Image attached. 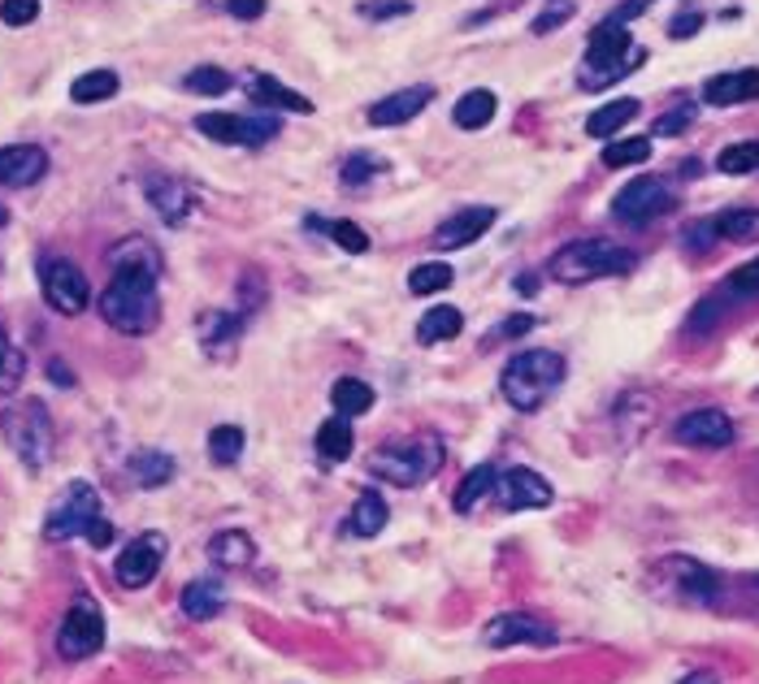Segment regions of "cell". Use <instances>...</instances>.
I'll return each instance as SVG.
<instances>
[{
  "mask_svg": "<svg viewBox=\"0 0 759 684\" xmlns=\"http://www.w3.org/2000/svg\"><path fill=\"white\" fill-rule=\"evenodd\" d=\"M651 161V139L646 134H633V139H617L604 148V165L608 169H630V165H642Z\"/></svg>",
  "mask_w": 759,
  "mask_h": 684,
  "instance_id": "cell-36",
  "label": "cell"
},
{
  "mask_svg": "<svg viewBox=\"0 0 759 684\" xmlns=\"http://www.w3.org/2000/svg\"><path fill=\"white\" fill-rule=\"evenodd\" d=\"M382 169H386L382 156H374V152H357V156L343 161V182H348V187H365V182L378 178Z\"/></svg>",
  "mask_w": 759,
  "mask_h": 684,
  "instance_id": "cell-43",
  "label": "cell"
},
{
  "mask_svg": "<svg viewBox=\"0 0 759 684\" xmlns=\"http://www.w3.org/2000/svg\"><path fill=\"white\" fill-rule=\"evenodd\" d=\"M460 326H465L460 308H452V304H439V308H425V317H421V326H417V339H421V342L456 339V334H460Z\"/></svg>",
  "mask_w": 759,
  "mask_h": 684,
  "instance_id": "cell-32",
  "label": "cell"
},
{
  "mask_svg": "<svg viewBox=\"0 0 759 684\" xmlns=\"http://www.w3.org/2000/svg\"><path fill=\"white\" fill-rule=\"evenodd\" d=\"M633 264H638L633 247L608 243V238H577V243H569L551 256V278L569 282V286H582V282H595V278L633 273Z\"/></svg>",
  "mask_w": 759,
  "mask_h": 684,
  "instance_id": "cell-4",
  "label": "cell"
},
{
  "mask_svg": "<svg viewBox=\"0 0 759 684\" xmlns=\"http://www.w3.org/2000/svg\"><path fill=\"white\" fill-rule=\"evenodd\" d=\"M495 498L504 511H538V507H551L556 494L534 468H507V472H500Z\"/></svg>",
  "mask_w": 759,
  "mask_h": 684,
  "instance_id": "cell-15",
  "label": "cell"
},
{
  "mask_svg": "<svg viewBox=\"0 0 759 684\" xmlns=\"http://www.w3.org/2000/svg\"><path fill=\"white\" fill-rule=\"evenodd\" d=\"M673 204H677L673 187H668L664 178L642 174V178H633V182H626V187L617 191L612 217H617L621 226H651V222H659L664 213H673Z\"/></svg>",
  "mask_w": 759,
  "mask_h": 684,
  "instance_id": "cell-8",
  "label": "cell"
},
{
  "mask_svg": "<svg viewBox=\"0 0 759 684\" xmlns=\"http://www.w3.org/2000/svg\"><path fill=\"white\" fill-rule=\"evenodd\" d=\"M443 443L439 438H412V443H395V447H382L378 456L370 459V472L374 476H386L404 490L430 481L439 468H443Z\"/></svg>",
  "mask_w": 759,
  "mask_h": 684,
  "instance_id": "cell-6",
  "label": "cell"
},
{
  "mask_svg": "<svg viewBox=\"0 0 759 684\" xmlns=\"http://www.w3.org/2000/svg\"><path fill=\"white\" fill-rule=\"evenodd\" d=\"M681 684H716V676L712 672H694V676H686Z\"/></svg>",
  "mask_w": 759,
  "mask_h": 684,
  "instance_id": "cell-54",
  "label": "cell"
},
{
  "mask_svg": "<svg viewBox=\"0 0 759 684\" xmlns=\"http://www.w3.org/2000/svg\"><path fill=\"white\" fill-rule=\"evenodd\" d=\"M642 57H646V52L633 48L630 26L617 22V17H608V22L595 26V35H591V44H586V61L577 66V83H582L586 92H604V87H612L617 79L633 74Z\"/></svg>",
  "mask_w": 759,
  "mask_h": 684,
  "instance_id": "cell-3",
  "label": "cell"
},
{
  "mask_svg": "<svg viewBox=\"0 0 759 684\" xmlns=\"http://www.w3.org/2000/svg\"><path fill=\"white\" fill-rule=\"evenodd\" d=\"M226 13L231 17H244V22H253L265 13V0H226Z\"/></svg>",
  "mask_w": 759,
  "mask_h": 684,
  "instance_id": "cell-51",
  "label": "cell"
},
{
  "mask_svg": "<svg viewBox=\"0 0 759 684\" xmlns=\"http://www.w3.org/2000/svg\"><path fill=\"white\" fill-rule=\"evenodd\" d=\"M699 31H703V13H694V9H690V13H677L673 26H668L673 39H690V35H699Z\"/></svg>",
  "mask_w": 759,
  "mask_h": 684,
  "instance_id": "cell-49",
  "label": "cell"
},
{
  "mask_svg": "<svg viewBox=\"0 0 759 684\" xmlns=\"http://www.w3.org/2000/svg\"><path fill=\"white\" fill-rule=\"evenodd\" d=\"M130 476L143 490H161L165 481H174V459L165 451H139V456H130Z\"/></svg>",
  "mask_w": 759,
  "mask_h": 684,
  "instance_id": "cell-33",
  "label": "cell"
},
{
  "mask_svg": "<svg viewBox=\"0 0 759 684\" xmlns=\"http://www.w3.org/2000/svg\"><path fill=\"white\" fill-rule=\"evenodd\" d=\"M408 9H412L408 0H365L361 4L365 17H395V13H408Z\"/></svg>",
  "mask_w": 759,
  "mask_h": 684,
  "instance_id": "cell-50",
  "label": "cell"
},
{
  "mask_svg": "<svg viewBox=\"0 0 759 684\" xmlns=\"http://www.w3.org/2000/svg\"><path fill=\"white\" fill-rule=\"evenodd\" d=\"M22 377H26V355L0 330V394H13L22 386Z\"/></svg>",
  "mask_w": 759,
  "mask_h": 684,
  "instance_id": "cell-39",
  "label": "cell"
},
{
  "mask_svg": "<svg viewBox=\"0 0 759 684\" xmlns=\"http://www.w3.org/2000/svg\"><path fill=\"white\" fill-rule=\"evenodd\" d=\"M101 494L87 481H74L44 516V538L48 542H70V538H87V529L101 520Z\"/></svg>",
  "mask_w": 759,
  "mask_h": 684,
  "instance_id": "cell-7",
  "label": "cell"
},
{
  "mask_svg": "<svg viewBox=\"0 0 759 684\" xmlns=\"http://www.w3.org/2000/svg\"><path fill=\"white\" fill-rule=\"evenodd\" d=\"M677 443L686 447H703V451H721L734 443V421L721 412V408H694L677 421Z\"/></svg>",
  "mask_w": 759,
  "mask_h": 684,
  "instance_id": "cell-14",
  "label": "cell"
},
{
  "mask_svg": "<svg viewBox=\"0 0 759 684\" xmlns=\"http://www.w3.org/2000/svg\"><path fill=\"white\" fill-rule=\"evenodd\" d=\"M430 101H434V87H404V92H390V96H382L378 105L370 109V121H374V126H404V121H412L417 114H425Z\"/></svg>",
  "mask_w": 759,
  "mask_h": 684,
  "instance_id": "cell-21",
  "label": "cell"
},
{
  "mask_svg": "<svg viewBox=\"0 0 759 684\" xmlns=\"http://www.w3.org/2000/svg\"><path fill=\"white\" fill-rule=\"evenodd\" d=\"M452 282H456V273H452V264H443V260L417 264V269L408 273V291H412V295H434V291H447Z\"/></svg>",
  "mask_w": 759,
  "mask_h": 684,
  "instance_id": "cell-37",
  "label": "cell"
},
{
  "mask_svg": "<svg viewBox=\"0 0 759 684\" xmlns=\"http://www.w3.org/2000/svg\"><path fill=\"white\" fill-rule=\"evenodd\" d=\"M516 291L525 295V291H538V278H516Z\"/></svg>",
  "mask_w": 759,
  "mask_h": 684,
  "instance_id": "cell-55",
  "label": "cell"
},
{
  "mask_svg": "<svg viewBox=\"0 0 759 684\" xmlns=\"http://www.w3.org/2000/svg\"><path fill=\"white\" fill-rule=\"evenodd\" d=\"M659 571L668 576L673 598H681V602L712 606V602L721 598V576H716L712 568H703V564H694V559H686V555L664 559V564H659Z\"/></svg>",
  "mask_w": 759,
  "mask_h": 684,
  "instance_id": "cell-12",
  "label": "cell"
},
{
  "mask_svg": "<svg viewBox=\"0 0 759 684\" xmlns=\"http://www.w3.org/2000/svg\"><path fill=\"white\" fill-rule=\"evenodd\" d=\"M638 101H608V105H599L595 114L586 117V134H595V139H608V134H617L621 126H630L633 117H638Z\"/></svg>",
  "mask_w": 759,
  "mask_h": 684,
  "instance_id": "cell-31",
  "label": "cell"
},
{
  "mask_svg": "<svg viewBox=\"0 0 759 684\" xmlns=\"http://www.w3.org/2000/svg\"><path fill=\"white\" fill-rule=\"evenodd\" d=\"M39 17V0H0V22L4 26H26Z\"/></svg>",
  "mask_w": 759,
  "mask_h": 684,
  "instance_id": "cell-46",
  "label": "cell"
},
{
  "mask_svg": "<svg viewBox=\"0 0 759 684\" xmlns=\"http://www.w3.org/2000/svg\"><path fill=\"white\" fill-rule=\"evenodd\" d=\"M101 646H105V615L92 598H79L57 628V654L74 663V659H92Z\"/></svg>",
  "mask_w": 759,
  "mask_h": 684,
  "instance_id": "cell-9",
  "label": "cell"
},
{
  "mask_svg": "<svg viewBox=\"0 0 759 684\" xmlns=\"http://www.w3.org/2000/svg\"><path fill=\"white\" fill-rule=\"evenodd\" d=\"M39 282H44V299H48L61 317H79V312L87 308V299H92V286H87L83 269L70 264V260H44Z\"/></svg>",
  "mask_w": 759,
  "mask_h": 684,
  "instance_id": "cell-10",
  "label": "cell"
},
{
  "mask_svg": "<svg viewBox=\"0 0 759 684\" xmlns=\"http://www.w3.org/2000/svg\"><path fill=\"white\" fill-rule=\"evenodd\" d=\"M87 542H92V546H96V551H105V546H109V542H114V524H109V520H105V516H101V520H96V524H92V529H87Z\"/></svg>",
  "mask_w": 759,
  "mask_h": 684,
  "instance_id": "cell-52",
  "label": "cell"
},
{
  "mask_svg": "<svg viewBox=\"0 0 759 684\" xmlns=\"http://www.w3.org/2000/svg\"><path fill=\"white\" fill-rule=\"evenodd\" d=\"M495 114H500V96L487 92V87H474V92H465L460 105L452 109V121H456L460 130H482V126L495 121Z\"/></svg>",
  "mask_w": 759,
  "mask_h": 684,
  "instance_id": "cell-22",
  "label": "cell"
},
{
  "mask_svg": "<svg viewBox=\"0 0 759 684\" xmlns=\"http://www.w3.org/2000/svg\"><path fill=\"white\" fill-rule=\"evenodd\" d=\"M161 564H165V538L161 533H139L127 551L118 555V568L114 571H118V580L127 589H143L148 580H156Z\"/></svg>",
  "mask_w": 759,
  "mask_h": 684,
  "instance_id": "cell-16",
  "label": "cell"
},
{
  "mask_svg": "<svg viewBox=\"0 0 759 684\" xmlns=\"http://www.w3.org/2000/svg\"><path fill=\"white\" fill-rule=\"evenodd\" d=\"M703 101L716 109H734V105H751L759 101V70H729V74H712L703 83Z\"/></svg>",
  "mask_w": 759,
  "mask_h": 684,
  "instance_id": "cell-20",
  "label": "cell"
},
{
  "mask_svg": "<svg viewBox=\"0 0 759 684\" xmlns=\"http://www.w3.org/2000/svg\"><path fill=\"white\" fill-rule=\"evenodd\" d=\"M222 606H226V593L218 580H191L183 589V615L187 620H213Z\"/></svg>",
  "mask_w": 759,
  "mask_h": 684,
  "instance_id": "cell-28",
  "label": "cell"
},
{
  "mask_svg": "<svg viewBox=\"0 0 759 684\" xmlns=\"http://www.w3.org/2000/svg\"><path fill=\"white\" fill-rule=\"evenodd\" d=\"M244 429L240 425H218L213 434H209V459L213 463H235V459L244 456Z\"/></svg>",
  "mask_w": 759,
  "mask_h": 684,
  "instance_id": "cell-40",
  "label": "cell"
},
{
  "mask_svg": "<svg viewBox=\"0 0 759 684\" xmlns=\"http://www.w3.org/2000/svg\"><path fill=\"white\" fill-rule=\"evenodd\" d=\"M708 222L716 229V238H725V243H756L759 238V209H725Z\"/></svg>",
  "mask_w": 759,
  "mask_h": 684,
  "instance_id": "cell-29",
  "label": "cell"
},
{
  "mask_svg": "<svg viewBox=\"0 0 759 684\" xmlns=\"http://www.w3.org/2000/svg\"><path fill=\"white\" fill-rule=\"evenodd\" d=\"M317 456L326 463H343L352 456V421L348 416H330L322 429H317Z\"/></svg>",
  "mask_w": 759,
  "mask_h": 684,
  "instance_id": "cell-30",
  "label": "cell"
},
{
  "mask_svg": "<svg viewBox=\"0 0 759 684\" xmlns=\"http://www.w3.org/2000/svg\"><path fill=\"white\" fill-rule=\"evenodd\" d=\"M248 92H253V101L269 105V109H287V114H313V101H308V96H300V92L282 87V83H278V79H269V74H256L253 83H248Z\"/></svg>",
  "mask_w": 759,
  "mask_h": 684,
  "instance_id": "cell-25",
  "label": "cell"
},
{
  "mask_svg": "<svg viewBox=\"0 0 759 684\" xmlns=\"http://www.w3.org/2000/svg\"><path fill=\"white\" fill-rule=\"evenodd\" d=\"M48 368H52V381H57V386H70V381H74V377L66 373V364H61V359H52Z\"/></svg>",
  "mask_w": 759,
  "mask_h": 684,
  "instance_id": "cell-53",
  "label": "cell"
},
{
  "mask_svg": "<svg viewBox=\"0 0 759 684\" xmlns=\"http://www.w3.org/2000/svg\"><path fill=\"white\" fill-rule=\"evenodd\" d=\"M183 87L196 92V96H222V92L231 87V74L218 70V66H196V70L183 79Z\"/></svg>",
  "mask_w": 759,
  "mask_h": 684,
  "instance_id": "cell-42",
  "label": "cell"
},
{
  "mask_svg": "<svg viewBox=\"0 0 759 684\" xmlns=\"http://www.w3.org/2000/svg\"><path fill=\"white\" fill-rule=\"evenodd\" d=\"M330 408H335V416H365L370 408H374V386L370 381H361V377H339L335 386H330Z\"/></svg>",
  "mask_w": 759,
  "mask_h": 684,
  "instance_id": "cell-23",
  "label": "cell"
},
{
  "mask_svg": "<svg viewBox=\"0 0 759 684\" xmlns=\"http://www.w3.org/2000/svg\"><path fill=\"white\" fill-rule=\"evenodd\" d=\"M716 169H721V174H729V178L756 174V169H759V143H729V148L716 156Z\"/></svg>",
  "mask_w": 759,
  "mask_h": 684,
  "instance_id": "cell-38",
  "label": "cell"
},
{
  "mask_svg": "<svg viewBox=\"0 0 759 684\" xmlns=\"http://www.w3.org/2000/svg\"><path fill=\"white\" fill-rule=\"evenodd\" d=\"M200 330H205V346L213 351V346H222V342H235V339H240V330H244V317H235V312H209V317L200 321Z\"/></svg>",
  "mask_w": 759,
  "mask_h": 684,
  "instance_id": "cell-41",
  "label": "cell"
},
{
  "mask_svg": "<svg viewBox=\"0 0 759 684\" xmlns=\"http://www.w3.org/2000/svg\"><path fill=\"white\" fill-rule=\"evenodd\" d=\"M386 520H390V511H386V498H382L378 490H365V494L357 498V507H352L348 533H357V538H378L382 529H386Z\"/></svg>",
  "mask_w": 759,
  "mask_h": 684,
  "instance_id": "cell-26",
  "label": "cell"
},
{
  "mask_svg": "<svg viewBox=\"0 0 759 684\" xmlns=\"http://www.w3.org/2000/svg\"><path fill=\"white\" fill-rule=\"evenodd\" d=\"M209 559H213L218 568H248L256 559L253 538H248L244 529H226V533H218V538L209 542Z\"/></svg>",
  "mask_w": 759,
  "mask_h": 684,
  "instance_id": "cell-24",
  "label": "cell"
},
{
  "mask_svg": "<svg viewBox=\"0 0 759 684\" xmlns=\"http://www.w3.org/2000/svg\"><path fill=\"white\" fill-rule=\"evenodd\" d=\"M48 174V152L39 143L0 148V187H35Z\"/></svg>",
  "mask_w": 759,
  "mask_h": 684,
  "instance_id": "cell-19",
  "label": "cell"
},
{
  "mask_svg": "<svg viewBox=\"0 0 759 684\" xmlns=\"http://www.w3.org/2000/svg\"><path fill=\"white\" fill-rule=\"evenodd\" d=\"M0 434L9 438L13 456L22 459L31 472H39V468L52 459V443H57V434H52L48 408L35 403V399H22V403L4 408V412H0Z\"/></svg>",
  "mask_w": 759,
  "mask_h": 684,
  "instance_id": "cell-5",
  "label": "cell"
},
{
  "mask_svg": "<svg viewBox=\"0 0 759 684\" xmlns=\"http://www.w3.org/2000/svg\"><path fill=\"white\" fill-rule=\"evenodd\" d=\"M495 485H500V472L491 468V463H482V468H474L465 481H460V490H456V511L465 516V511H474L487 494H495Z\"/></svg>",
  "mask_w": 759,
  "mask_h": 684,
  "instance_id": "cell-34",
  "label": "cell"
},
{
  "mask_svg": "<svg viewBox=\"0 0 759 684\" xmlns=\"http://www.w3.org/2000/svg\"><path fill=\"white\" fill-rule=\"evenodd\" d=\"M694 114H699L694 105H677L673 114H664L659 121H655V130H651V134H664V139H668V134H681V130L694 121Z\"/></svg>",
  "mask_w": 759,
  "mask_h": 684,
  "instance_id": "cell-47",
  "label": "cell"
},
{
  "mask_svg": "<svg viewBox=\"0 0 759 684\" xmlns=\"http://www.w3.org/2000/svg\"><path fill=\"white\" fill-rule=\"evenodd\" d=\"M495 209L491 204H465L460 213H452L443 226L434 229V247H443V251H456V247H469V243H478L487 229L495 226Z\"/></svg>",
  "mask_w": 759,
  "mask_h": 684,
  "instance_id": "cell-17",
  "label": "cell"
},
{
  "mask_svg": "<svg viewBox=\"0 0 759 684\" xmlns=\"http://www.w3.org/2000/svg\"><path fill=\"white\" fill-rule=\"evenodd\" d=\"M716 299H721V304H751V299H759V256L751 264H738V269L725 278V286L716 291Z\"/></svg>",
  "mask_w": 759,
  "mask_h": 684,
  "instance_id": "cell-35",
  "label": "cell"
},
{
  "mask_svg": "<svg viewBox=\"0 0 759 684\" xmlns=\"http://www.w3.org/2000/svg\"><path fill=\"white\" fill-rule=\"evenodd\" d=\"M156 269H130L118 264L109 291L101 295V317L118 330V334H152L161 321V299H156Z\"/></svg>",
  "mask_w": 759,
  "mask_h": 684,
  "instance_id": "cell-1",
  "label": "cell"
},
{
  "mask_svg": "<svg viewBox=\"0 0 759 684\" xmlns=\"http://www.w3.org/2000/svg\"><path fill=\"white\" fill-rule=\"evenodd\" d=\"M196 130L218 139V143H235V148H260L278 134V117H244V114H200Z\"/></svg>",
  "mask_w": 759,
  "mask_h": 684,
  "instance_id": "cell-11",
  "label": "cell"
},
{
  "mask_svg": "<svg viewBox=\"0 0 759 684\" xmlns=\"http://www.w3.org/2000/svg\"><path fill=\"white\" fill-rule=\"evenodd\" d=\"M313 226H322V234H330L343 251H357V256L370 251V234L357 226V222H343V217H339V222H313Z\"/></svg>",
  "mask_w": 759,
  "mask_h": 684,
  "instance_id": "cell-45",
  "label": "cell"
},
{
  "mask_svg": "<svg viewBox=\"0 0 759 684\" xmlns=\"http://www.w3.org/2000/svg\"><path fill=\"white\" fill-rule=\"evenodd\" d=\"M564 355L560 351H547V346H529V351H516L500 373V390L516 412H538L560 386H564Z\"/></svg>",
  "mask_w": 759,
  "mask_h": 684,
  "instance_id": "cell-2",
  "label": "cell"
},
{
  "mask_svg": "<svg viewBox=\"0 0 759 684\" xmlns=\"http://www.w3.org/2000/svg\"><path fill=\"white\" fill-rule=\"evenodd\" d=\"M534 326H538V321H534V317H529V312H521V317H507L504 326H500V330H491V334H487V342H500V339H521V334H529V330H534Z\"/></svg>",
  "mask_w": 759,
  "mask_h": 684,
  "instance_id": "cell-48",
  "label": "cell"
},
{
  "mask_svg": "<svg viewBox=\"0 0 759 684\" xmlns=\"http://www.w3.org/2000/svg\"><path fill=\"white\" fill-rule=\"evenodd\" d=\"M487 646L495 650H507V646H556V628L542 624L538 615H525V611H507V615H495L482 633Z\"/></svg>",
  "mask_w": 759,
  "mask_h": 684,
  "instance_id": "cell-13",
  "label": "cell"
},
{
  "mask_svg": "<svg viewBox=\"0 0 759 684\" xmlns=\"http://www.w3.org/2000/svg\"><path fill=\"white\" fill-rule=\"evenodd\" d=\"M143 191H148V204L156 209V217H161L165 226H183V222L191 217L196 196H191L187 182H178V178H170V174H152V178L143 182Z\"/></svg>",
  "mask_w": 759,
  "mask_h": 684,
  "instance_id": "cell-18",
  "label": "cell"
},
{
  "mask_svg": "<svg viewBox=\"0 0 759 684\" xmlns=\"http://www.w3.org/2000/svg\"><path fill=\"white\" fill-rule=\"evenodd\" d=\"M573 13H577V0H547V4L538 9V17L529 22V31H534V35H551V31H560Z\"/></svg>",
  "mask_w": 759,
  "mask_h": 684,
  "instance_id": "cell-44",
  "label": "cell"
},
{
  "mask_svg": "<svg viewBox=\"0 0 759 684\" xmlns=\"http://www.w3.org/2000/svg\"><path fill=\"white\" fill-rule=\"evenodd\" d=\"M118 87H122V79L114 70H87L70 83V101L74 105H101V101H114Z\"/></svg>",
  "mask_w": 759,
  "mask_h": 684,
  "instance_id": "cell-27",
  "label": "cell"
}]
</instances>
